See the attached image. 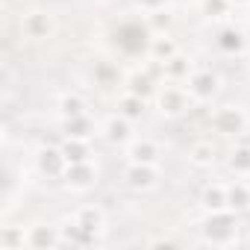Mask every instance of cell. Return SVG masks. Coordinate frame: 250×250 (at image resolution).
Masks as SVG:
<instances>
[{"instance_id": "1", "label": "cell", "mask_w": 250, "mask_h": 250, "mask_svg": "<svg viewBox=\"0 0 250 250\" xmlns=\"http://www.w3.org/2000/svg\"><path fill=\"white\" fill-rule=\"evenodd\" d=\"M241 224H238V212L232 209H221V212H206V218L200 221V241L212 244V247H229L238 241Z\"/></svg>"}, {"instance_id": "2", "label": "cell", "mask_w": 250, "mask_h": 250, "mask_svg": "<svg viewBox=\"0 0 250 250\" xmlns=\"http://www.w3.org/2000/svg\"><path fill=\"white\" fill-rule=\"evenodd\" d=\"M247 124H250V118H247L244 106H238V103H224V106L212 109V115H209L212 133H218V136H224V139L241 136V133L247 130Z\"/></svg>"}, {"instance_id": "3", "label": "cell", "mask_w": 250, "mask_h": 250, "mask_svg": "<svg viewBox=\"0 0 250 250\" xmlns=\"http://www.w3.org/2000/svg\"><path fill=\"white\" fill-rule=\"evenodd\" d=\"M191 94L186 85L180 83H168V85H159L156 94H153V106L162 118H183L188 109H191Z\"/></svg>"}, {"instance_id": "4", "label": "cell", "mask_w": 250, "mask_h": 250, "mask_svg": "<svg viewBox=\"0 0 250 250\" xmlns=\"http://www.w3.org/2000/svg\"><path fill=\"white\" fill-rule=\"evenodd\" d=\"M56 30H59V24L50 9H30L21 15V36L30 42H47L56 36Z\"/></svg>"}, {"instance_id": "5", "label": "cell", "mask_w": 250, "mask_h": 250, "mask_svg": "<svg viewBox=\"0 0 250 250\" xmlns=\"http://www.w3.org/2000/svg\"><path fill=\"white\" fill-rule=\"evenodd\" d=\"M100 136L106 145L112 147H127L133 139H136V121L124 118L121 112H112L103 124H100Z\"/></svg>"}, {"instance_id": "6", "label": "cell", "mask_w": 250, "mask_h": 250, "mask_svg": "<svg viewBox=\"0 0 250 250\" xmlns=\"http://www.w3.org/2000/svg\"><path fill=\"white\" fill-rule=\"evenodd\" d=\"M162 183V171L159 165H139V162H127V168H124V186L145 194V191H153L159 188Z\"/></svg>"}, {"instance_id": "7", "label": "cell", "mask_w": 250, "mask_h": 250, "mask_svg": "<svg viewBox=\"0 0 250 250\" xmlns=\"http://www.w3.org/2000/svg\"><path fill=\"white\" fill-rule=\"evenodd\" d=\"M186 88H188L194 103H209L221 91V77L215 71H209V68H194L191 77L186 80Z\"/></svg>"}, {"instance_id": "8", "label": "cell", "mask_w": 250, "mask_h": 250, "mask_svg": "<svg viewBox=\"0 0 250 250\" xmlns=\"http://www.w3.org/2000/svg\"><path fill=\"white\" fill-rule=\"evenodd\" d=\"M97 177H100V171H97V165H94V159H91V162L68 165L62 183H65V188H71V191H77V194H85V191H91V188L97 186Z\"/></svg>"}, {"instance_id": "9", "label": "cell", "mask_w": 250, "mask_h": 250, "mask_svg": "<svg viewBox=\"0 0 250 250\" xmlns=\"http://www.w3.org/2000/svg\"><path fill=\"white\" fill-rule=\"evenodd\" d=\"M62 247V229L56 224L36 221L27 227V250H56Z\"/></svg>"}, {"instance_id": "10", "label": "cell", "mask_w": 250, "mask_h": 250, "mask_svg": "<svg viewBox=\"0 0 250 250\" xmlns=\"http://www.w3.org/2000/svg\"><path fill=\"white\" fill-rule=\"evenodd\" d=\"M36 168H39V174L47 177V180H62V177H65V168H68V159H65L62 147L44 145V147H39V153H36Z\"/></svg>"}, {"instance_id": "11", "label": "cell", "mask_w": 250, "mask_h": 250, "mask_svg": "<svg viewBox=\"0 0 250 250\" xmlns=\"http://www.w3.org/2000/svg\"><path fill=\"white\" fill-rule=\"evenodd\" d=\"M127 162H139V165H159L162 162V145L153 139H133L124 147Z\"/></svg>"}, {"instance_id": "12", "label": "cell", "mask_w": 250, "mask_h": 250, "mask_svg": "<svg viewBox=\"0 0 250 250\" xmlns=\"http://www.w3.org/2000/svg\"><path fill=\"white\" fill-rule=\"evenodd\" d=\"M71 221H74L83 232H88V235H94V238H100V235L106 232V212H103L100 206H94V203L80 206V209L71 215Z\"/></svg>"}, {"instance_id": "13", "label": "cell", "mask_w": 250, "mask_h": 250, "mask_svg": "<svg viewBox=\"0 0 250 250\" xmlns=\"http://www.w3.org/2000/svg\"><path fill=\"white\" fill-rule=\"evenodd\" d=\"M215 47L224 53V56H241V53H247V36H244V30H238L235 24H227V27H221L218 33H215Z\"/></svg>"}, {"instance_id": "14", "label": "cell", "mask_w": 250, "mask_h": 250, "mask_svg": "<svg viewBox=\"0 0 250 250\" xmlns=\"http://www.w3.org/2000/svg\"><path fill=\"white\" fill-rule=\"evenodd\" d=\"M97 133H100V127L91 121V115H88V112H85V115H74V118H65V121H62V136H68V139H85V142H91Z\"/></svg>"}, {"instance_id": "15", "label": "cell", "mask_w": 250, "mask_h": 250, "mask_svg": "<svg viewBox=\"0 0 250 250\" xmlns=\"http://www.w3.org/2000/svg\"><path fill=\"white\" fill-rule=\"evenodd\" d=\"M159 68H162V77H165L168 83H186V80L191 77V71H194V62H191L188 53L177 50V53H174L168 62H162Z\"/></svg>"}, {"instance_id": "16", "label": "cell", "mask_w": 250, "mask_h": 250, "mask_svg": "<svg viewBox=\"0 0 250 250\" xmlns=\"http://www.w3.org/2000/svg\"><path fill=\"white\" fill-rule=\"evenodd\" d=\"M177 50H180V47H177V39H174L171 33H153L150 42H147V59L156 62V65L168 62Z\"/></svg>"}, {"instance_id": "17", "label": "cell", "mask_w": 250, "mask_h": 250, "mask_svg": "<svg viewBox=\"0 0 250 250\" xmlns=\"http://www.w3.org/2000/svg\"><path fill=\"white\" fill-rule=\"evenodd\" d=\"M156 80L147 74V71H133V74H127V80H124V91H133V94H139V97H145V100H153V94H156Z\"/></svg>"}, {"instance_id": "18", "label": "cell", "mask_w": 250, "mask_h": 250, "mask_svg": "<svg viewBox=\"0 0 250 250\" xmlns=\"http://www.w3.org/2000/svg\"><path fill=\"white\" fill-rule=\"evenodd\" d=\"M200 209L203 212H221L227 206V183H209L200 191Z\"/></svg>"}, {"instance_id": "19", "label": "cell", "mask_w": 250, "mask_h": 250, "mask_svg": "<svg viewBox=\"0 0 250 250\" xmlns=\"http://www.w3.org/2000/svg\"><path fill=\"white\" fill-rule=\"evenodd\" d=\"M215 159H218V147L209 139H197L188 147V165H194V168H212Z\"/></svg>"}, {"instance_id": "20", "label": "cell", "mask_w": 250, "mask_h": 250, "mask_svg": "<svg viewBox=\"0 0 250 250\" xmlns=\"http://www.w3.org/2000/svg\"><path fill=\"white\" fill-rule=\"evenodd\" d=\"M62 153H65V159H68V165H77V162H91V142H85V139H68V136H62Z\"/></svg>"}, {"instance_id": "21", "label": "cell", "mask_w": 250, "mask_h": 250, "mask_svg": "<svg viewBox=\"0 0 250 250\" xmlns=\"http://www.w3.org/2000/svg\"><path fill=\"white\" fill-rule=\"evenodd\" d=\"M115 109H118L124 118H130V121H142L145 112H147V100L139 97V94H133V91H124V94L118 97Z\"/></svg>"}, {"instance_id": "22", "label": "cell", "mask_w": 250, "mask_h": 250, "mask_svg": "<svg viewBox=\"0 0 250 250\" xmlns=\"http://www.w3.org/2000/svg\"><path fill=\"white\" fill-rule=\"evenodd\" d=\"M56 109H59V118L65 121V118H74V115H85V112H88V100H85L80 91H65V94L59 97Z\"/></svg>"}, {"instance_id": "23", "label": "cell", "mask_w": 250, "mask_h": 250, "mask_svg": "<svg viewBox=\"0 0 250 250\" xmlns=\"http://www.w3.org/2000/svg\"><path fill=\"white\" fill-rule=\"evenodd\" d=\"M227 206L238 215L250 209V186L244 180L241 183H227Z\"/></svg>"}, {"instance_id": "24", "label": "cell", "mask_w": 250, "mask_h": 250, "mask_svg": "<svg viewBox=\"0 0 250 250\" xmlns=\"http://www.w3.org/2000/svg\"><path fill=\"white\" fill-rule=\"evenodd\" d=\"M227 171L235 177H247L250 174V145H235L227 156Z\"/></svg>"}, {"instance_id": "25", "label": "cell", "mask_w": 250, "mask_h": 250, "mask_svg": "<svg viewBox=\"0 0 250 250\" xmlns=\"http://www.w3.org/2000/svg\"><path fill=\"white\" fill-rule=\"evenodd\" d=\"M24 247H27V227L0 229V250H24Z\"/></svg>"}, {"instance_id": "26", "label": "cell", "mask_w": 250, "mask_h": 250, "mask_svg": "<svg viewBox=\"0 0 250 250\" xmlns=\"http://www.w3.org/2000/svg\"><path fill=\"white\" fill-rule=\"evenodd\" d=\"M235 6L229 3V0H200V15L206 21H224Z\"/></svg>"}, {"instance_id": "27", "label": "cell", "mask_w": 250, "mask_h": 250, "mask_svg": "<svg viewBox=\"0 0 250 250\" xmlns=\"http://www.w3.org/2000/svg\"><path fill=\"white\" fill-rule=\"evenodd\" d=\"M91 77H94V85H100V88L118 85V68L112 62H97L94 71H91Z\"/></svg>"}, {"instance_id": "28", "label": "cell", "mask_w": 250, "mask_h": 250, "mask_svg": "<svg viewBox=\"0 0 250 250\" xmlns=\"http://www.w3.org/2000/svg\"><path fill=\"white\" fill-rule=\"evenodd\" d=\"M145 24H147L150 33H171V27H174V15H171V9H159V12L145 15Z\"/></svg>"}, {"instance_id": "29", "label": "cell", "mask_w": 250, "mask_h": 250, "mask_svg": "<svg viewBox=\"0 0 250 250\" xmlns=\"http://www.w3.org/2000/svg\"><path fill=\"white\" fill-rule=\"evenodd\" d=\"M133 6L142 15H150V12H159V9H171V0H133Z\"/></svg>"}, {"instance_id": "30", "label": "cell", "mask_w": 250, "mask_h": 250, "mask_svg": "<svg viewBox=\"0 0 250 250\" xmlns=\"http://www.w3.org/2000/svg\"><path fill=\"white\" fill-rule=\"evenodd\" d=\"M229 3H232L235 9H247V6H250V0H229Z\"/></svg>"}, {"instance_id": "31", "label": "cell", "mask_w": 250, "mask_h": 250, "mask_svg": "<svg viewBox=\"0 0 250 250\" xmlns=\"http://www.w3.org/2000/svg\"><path fill=\"white\" fill-rule=\"evenodd\" d=\"M244 183H247V186H250V174H247V177H244Z\"/></svg>"}, {"instance_id": "32", "label": "cell", "mask_w": 250, "mask_h": 250, "mask_svg": "<svg viewBox=\"0 0 250 250\" xmlns=\"http://www.w3.org/2000/svg\"><path fill=\"white\" fill-rule=\"evenodd\" d=\"M247 65H250V47H247Z\"/></svg>"}, {"instance_id": "33", "label": "cell", "mask_w": 250, "mask_h": 250, "mask_svg": "<svg viewBox=\"0 0 250 250\" xmlns=\"http://www.w3.org/2000/svg\"><path fill=\"white\" fill-rule=\"evenodd\" d=\"M247 24H250V6H247Z\"/></svg>"}]
</instances>
